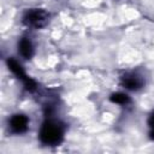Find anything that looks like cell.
I'll use <instances>...</instances> for the list:
<instances>
[{"mask_svg": "<svg viewBox=\"0 0 154 154\" xmlns=\"http://www.w3.org/2000/svg\"><path fill=\"white\" fill-rule=\"evenodd\" d=\"M38 137L46 146L59 144L64 137V126L57 120H46L40 129Z\"/></svg>", "mask_w": 154, "mask_h": 154, "instance_id": "cell-1", "label": "cell"}, {"mask_svg": "<svg viewBox=\"0 0 154 154\" xmlns=\"http://www.w3.org/2000/svg\"><path fill=\"white\" fill-rule=\"evenodd\" d=\"M48 13L45 10H38V8H32L25 12L23 16V23L28 26L31 28H42L48 23Z\"/></svg>", "mask_w": 154, "mask_h": 154, "instance_id": "cell-2", "label": "cell"}, {"mask_svg": "<svg viewBox=\"0 0 154 154\" xmlns=\"http://www.w3.org/2000/svg\"><path fill=\"white\" fill-rule=\"evenodd\" d=\"M7 65H8V69H10L19 79L23 81V83H24V85L26 87L28 90L31 91V90H35V89H36V82H35L34 79H31L30 77L26 76V73L24 72L22 65H20L17 60H14V59L11 58V59L7 60Z\"/></svg>", "mask_w": 154, "mask_h": 154, "instance_id": "cell-3", "label": "cell"}, {"mask_svg": "<svg viewBox=\"0 0 154 154\" xmlns=\"http://www.w3.org/2000/svg\"><path fill=\"white\" fill-rule=\"evenodd\" d=\"M29 119L24 114H14L8 120V128L13 134H23L26 131Z\"/></svg>", "mask_w": 154, "mask_h": 154, "instance_id": "cell-4", "label": "cell"}, {"mask_svg": "<svg viewBox=\"0 0 154 154\" xmlns=\"http://www.w3.org/2000/svg\"><path fill=\"white\" fill-rule=\"evenodd\" d=\"M122 84L130 90H138L143 87V79L137 73H126L122 77Z\"/></svg>", "mask_w": 154, "mask_h": 154, "instance_id": "cell-5", "label": "cell"}, {"mask_svg": "<svg viewBox=\"0 0 154 154\" xmlns=\"http://www.w3.org/2000/svg\"><path fill=\"white\" fill-rule=\"evenodd\" d=\"M18 51L20 53V55L25 59H30L34 54V46L31 43V41L26 37H23L19 42H18Z\"/></svg>", "mask_w": 154, "mask_h": 154, "instance_id": "cell-6", "label": "cell"}, {"mask_svg": "<svg viewBox=\"0 0 154 154\" xmlns=\"http://www.w3.org/2000/svg\"><path fill=\"white\" fill-rule=\"evenodd\" d=\"M109 100L112 102H114V103H118V105H126L130 101L129 96L126 94H124V93H114V94L111 95Z\"/></svg>", "mask_w": 154, "mask_h": 154, "instance_id": "cell-7", "label": "cell"}, {"mask_svg": "<svg viewBox=\"0 0 154 154\" xmlns=\"http://www.w3.org/2000/svg\"><path fill=\"white\" fill-rule=\"evenodd\" d=\"M148 124H149V126L152 128V130H154V112H152V114L149 116V118H148Z\"/></svg>", "mask_w": 154, "mask_h": 154, "instance_id": "cell-8", "label": "cell"}, {"mask_svg": "<svg viewBox=\"0 0 154 154\" xmlns=\"http://www.w3.org/2000/svg\"><path fill=\"white\" fill-rule=\"evenodd\" d=\"M150 135H152V138H154V130H152V132H150Z\"/></svg>", "mask_w": 154, "mask_h": 154, "instance_id": "cell-9", "label": "cell"}]
</instances>
